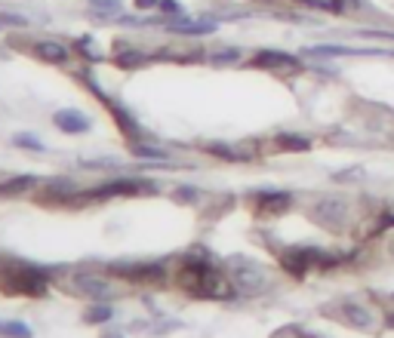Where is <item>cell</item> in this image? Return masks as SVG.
<instances>
[{
  "mask_svg": "<svg viewBox=\"0 0 394 338\" xmlns=\"http://www.w3.org/2000/svg\"><path fill=\"white\" fill-rule=\"evenodd\" d=\"M231 283H234V289L247 292V296H259V292L268 289L265 271L256 262H243V258L231 262Z\"/></svg>",
  "mask_w": 394,
  "mask_h": 338,
  "instance_id": "4",
  "label": "cell"
},
{
  "mask_svg": "<svg viewBox=\"0 0 394 338\" xmlns=\"http://www.w3.org/2000/svg\"><path fill=\"white\" fill-rule=\"evenodd\" d=\"M40 178L38 176H16V178H10L6 185H0V197H13V194H22L28 188H34Z\"/></svg>",
  "mask_w": 394,
  "mask_h": 338,
  "instance_id": "14",
  "label": "cell"
},
{
  "mask_svg": "<svg viewBox=\"0 0 394 338\" xmlns=\"http://www.w3.org/2000/svg\"><path fill=\"white\" fill-rule=\"evenodd\" d=\"M206 151H210V154H216V157H225V160H234V163L247 160V154H240V151H234V148H228V145H206Z\"/></svg>",
  "mask_w": 394,
  "mask_h": 338,
  "instance_id": "19",
  "label": "cell"
},
{
  "mask_svg": "<svg viewBox=\"0 0 394 338\" xmlns=\"http://www.w3.org/2000/svg\"><path fill=\"white\" fill-rule=\"evenodd\" d=\"M388 228H394V212L382 210V215H379V221H376V231H388Z\"/></svg>",
  "mask_w": 394,
  "mask_h": 338,
  "instance_id": "24",
  "label": "cell"
},
{
  "mask_svg": "<svg viewBox=\"0 0 394 338\" xmlns=\"http://www.w3.org/2000/svg\"><path fill=\"white\" fill-rule=\"evenodd\" d=\"M65 289L68 292H74V296H81V298H90V301H108L114 296V286L108 283L105 277H99V274H74L65 283Z\"/></svg>",
  "mask_w": 394,
  "mask_h": 338,
  "instance_id": "5",
  "label": "cell"
},
{
  "mask_svg": "<svg viewBox=\"0 0 394 338\" xmlns=\"http://www.w3.org/2000/svg\"><path fill=\"white\" fill-rule=\"evenodd\" d=\"M130 151L136 157H142V160H148V157H151V160H167V151H161L154 145H139V142H133Z\"/></svg>",
  "mask_w": 394,
  "mask_h": 338,
  "instance_id": "18",
  "label": "cell"
},
{
  "mask_svg": "<svg viewBox=\"0 0 394 338\" xmlns=\"http://www.w3.org/2000/svg\"><path fill=\"white\" fill-rule=\"evenodd\" d=\"M277 148L281 151H311V139H305V135H293V133H281L277 135Z\"/></svg>",
  "mask_w": 394,
  "mask_h": 338,
  "instance_id": "16",
  "label": "cell"
},
{
  "mask_svg": "<svg viewBox=\"0 0 394 338\" xmlns=\"http://www.w3.org/2000/svg\"><path fill=\"white\" fill-rule=\"evenodd\" d=\"M170 31L176 34H213L216 31V22L204 19V22H170Z\"/></svg>",
  "mask_w": 394,
  "mask_h": 338,
  "instance_id": "13",
  "label": "cell"
},
{
  "mask_svg": "<svg viewBox=\"0 0 394 338\" xmlns=\"http://www.w3.org/2000/svg\"><path fill=\"white\" fill-rule=\"evenodd\" d=\"M179 197H182V200H197V191L185 188V191H179Z\"/></svg>",
  "mask_w": 394,
  "mask_h": 338,
  "instance_id": "26",
  "label": "cell"
},
{
  "mask_svg": "<svg viewBox=\"0 0 394 338\" xmlns=\"http://www.w3.org/2000/svg\"><path fill=\"white\" fill-rule=\"evenodd\" d=\"M114 317V307L108 305V301H96L92 307H87L83 311V323H105Z\"/></svg>",
  "mask_w": 394,
  "mask_h": 338,
  "instance_id": "17",
  "label": "cell"
},
{
  "mask_svg": "<svg viewBox=\"0 0 394 338\" xmlns=\"http://www.w3.org/2000/svg\"><path fill=\"white\" fill-rule=\"evenodd\" d=\"M40 62H49V65H65L68 62V47L59 40H38L31 49Z\"/></svg>",
  "mask_w": 394,
  "mask_h": 338,
  "instance_id": "11",
  "label": "cell"
},
{
  "mask_svg": "<svg viewBox=\"0 0 394 338\" xmlns=\"http://www.w3.org/2000/svg\"><path fill=\"white\" fill-rule=\"evenodd\" d=\"M154 3H161V0H136V6H142V10H145V6H154Z\"/></svg>",
  "mask_w": 394,
  "mask_h": 338,
  "instance_id": "27",
  "label": "cell"
},
{
  "mask_svg": "<svg viewBox=\"0 0 394 338\" xmlns=\"http://www.w3.org/2000/svg\"><path fill=\"white\" fill-rule=\"evenodd\" d=\"M0 289L10 292V296L40 298L49 289V274L38 264L22 262V258L0 255Z\"/></svg>",
  "mask_w": 394,
  "mask_h": 338,
  "instance_id": "2",
  "label": "cell"
},
{
  "mask_svg": "<svg viewBox=\"0 0 394 338\" xmlns=\"http://www.w3.org/2000/svg\"><path fill=\"white\" fill-rule=\"evenodd\" d=\"M90 10H99V12H120V0H90Z\"/></svg>",
  "mask_w": 394,
  "mask_h": 338,
  "instance_id": "23",
  "label": "cell"
},
{
  "mask_svg": "<svg viewBox=\"0 0 394 338\" xmlns=\"http://www.w3.org/2000/svg\"><path fill=\"white\" fill-rule=\"evenodd\" d=\"M176 280L182 289H188L191 296H200V298H231L234 296L231 277H225L206 258H185Z\"/></svg>",
  "mask_w": 394,
  "mask_h": 338,
  "instance_id": "1",
  "label": "cell"
},
{
  "mask_svg": "<svg viewBox=\"0 0 394 338\" xmlns=\"http://www.w3.org/2000/svg\"><path fill=\"white\" fill-rule=\"evenodd\" d=\"M53 124L62 129V133L74 135V133H87L90 129V117H83L81 111H56Z\"/></svg>",
  "mask_w": 394,
  "mask_h": 338,
  "instance_id": "12",
  "label": "cell"
},
{
  "mask_svg": "<svg viewBox=\"0 0 394 338\" xmlns=\"http://www.w3.org/2000/svg\"><path fill=\"white\" fill-rule=\"evenodd\" d=\"M114 271H117L120 277H126L130 283H151V280H163L167 277V271H163V264L157 262H133V264H114Z\"/></svg>",
  "mask_w": 394,
  "mask_h": 338,
  "instance_id": "8",
  "label": "cell"
},
{
  "mask_svg": "<svg viewBox=\"0 0 394 338\" xmlns=\"http://www.w3.org/2000/svg\"><path fill=\"white\" fill-rule=\"evenodd\" d=\"M238 59H240V49H222V53H213L210 56L213 65H231V62H238Z\"/></svg>",
  "mask_w": 394,
  "mask_h": 338,
  "instance_id": "22",
  "label": "cell"
},
{
  "mask_svg": "<svg viewBox=\"0 0 394 338\" xmlns=\"http://www.w3.org/2000/svg\"><path fill=\"white\" fill-rule=\"evenodd\" d=\"M105 338H124V332H108Z\"/></svg>",
  "mask_w": 394,
  "mask_h": 338,
  "instance_id": "28",
  "label": "cell"
},
{
  "mask_svg": "<svg viewBox=\"0 0 394 338\" xmlns=\"http://www.w3.org/2000/svg\"><path fill=\"white\" fill-rule=\"evenodd\" d=\"M348 203L345 200H336V197H324L318 200V206L311 210V219L318 221L320 228H327V231H342V228L348 225Z\"/></svg>",
  "mask_w": 394,
  "mask_h": 338,
  "instance_id": "6",
  "label": "cell"
},
{
  "mask_svg": "<svg viewBox=\"0 0 394 338\" xmlns=\"http://www.w3.org/2000/svg\"><path fill=\"white\" fill-rule=\"evenodd\" d=\"M0 338H34V332L22 320H0Z\"/></svg>",
  "mask_w": 394,
  "mask_h": 338,
  "instance_id": "15",
  "label": "cell"
},
{
  "mask_svg": "<svg viewBox=\"0 0 394 338\" xmlns=\"http://www.w3.org/2000/svg\"><path fill=\"white\" fill-rule=\"evenodd\" d=\"M142 194H157V185L145 182V178H114V182H105L99 188H90L83 197L105 200V197H142Z\"/></svg>",
  "mask_w": 394,
  "mask_h": 338,
  "instance_id": "3",
  "label": "cell"
},
{
  "mask_svg": "<svg viewBox=\"0 0 394 338\" xmlns=\"http://www.w3.org/2000/svg\"><path fill=\"white\" fill-rule=\"evenodd\" d=\"M148 56L145 53H133V49H126V53L117 56V65H124V68H139V65H145Z\"/></svg>",
  "mask_w": 394,
  "mask_h": 338,
  "instance_id": "20",
  "label": "cell"
},
{
  "mask_svg": "<svg viewBox=\"0 0 394 338\" xmlns=\"http://www.w3.org/2000/svg\"><path fill=\"white\" fill-rule=\"evenodd\" d=\"M253 65H256V68H268V71H299V68H302L296 56L277 53V49H262V53H256Z\"/></svg>",
  "mask_w": 394,
  "mask_h": 338,
  "instance_id": "9",
  "label": "cell"
},
{
  "mask_svg": "<svg viewBox=\"0 0 394 338\" xmlns=\"http://www.w3.org/2000/svg\"><path fill=\"white\" fill-rule=\"evenodd\" d=\"M336 317L345 323V326H351V329H372V326H376L372 311L367 305H361V301H342V305L336 307Z\"/></svg>",
  "mask_w": 394,
  "mask_h": 338,
  "instance_id": "7",
  "label": "cell"
},
{
  "mask_svg": "<svg viewBox=\"0 0 394 338\" xmlns=\"http://www.w3.org/2000/svg\"><path fill=\"white\" fill-rule=\"evenodd\" d=\"M293 203V194L286 191H259L256 194V206H259V212H268V215H281L290 210Z\"/></svg>",
  "mask_w": 394,
  "mask_h": 338,
  "instance_id": "10",
  "label": "cell"
},
{
  "mask_svg": "<svg viewBox=\"0 0 394 338\" xmlns=\"http://www.w3.org/2000/svg\"><path fill=\"white\" fill-rule=\"evenodd\" d=\"M13 145L16 148H28V151H44V142L34 139V135H13Z\"/></svg>",
  "mask_w": 394,
  "mask_h": 338,
  "instance_id": "21",
  "label": "cell"
},
{
  "mask_svg": "<svg viewBox=\"0 0 394 338\" xmlns=\"http://www.w3.org/2000/svg\"><path fill=\"white\" fill-rule=\"evenodd\" d=\"M157 6H161V10H167V12H182V6H179L176 0H161Z\"/></svg>",
  "mask_w": 394,
  "mask_h": 338,
  "instance_id": "25",
  "label": "cell"
}]
</instances>
